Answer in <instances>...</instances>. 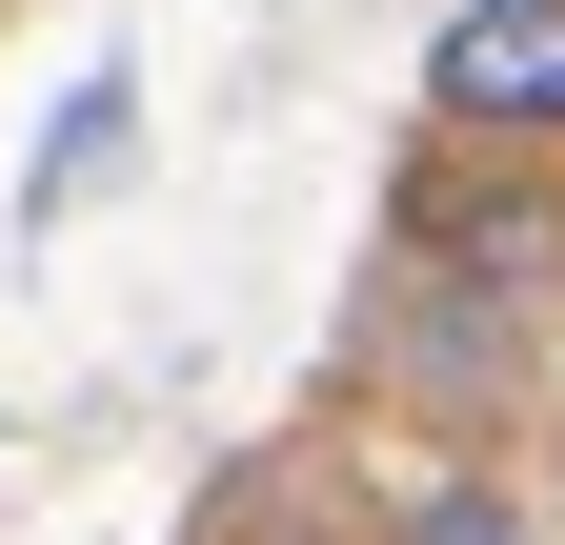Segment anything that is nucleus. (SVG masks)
Masks as SVG:
<instances>
[{"mask_svg": "<svg viewBox=\"0 0 565 545\" xmlns=\"http://www.w3.org/2000/svg\"><path fill=\"white\" fill-rule=\"evenodd\" d=\"M424 121L465 142H565V0H465L424 41Z\"/></svg>", "mask_w": 565, "mask_h": 545, "instance_id": "1", "label": "nucleus"}, {"mask_svg": "<svg viewBox=\"0 0 565 545\" xmlns=\"http://www.w3.org/2000/svg\"><path fill=\"white\" fill-rule=\"evenodd\" d=\"M404 545H525V525L484 505V485H424V505H404Z\"/></svg>", "mask_w": 565, "mask_h": 545, "instance_id": "2", "label": "nucleus"}]
</instances>
